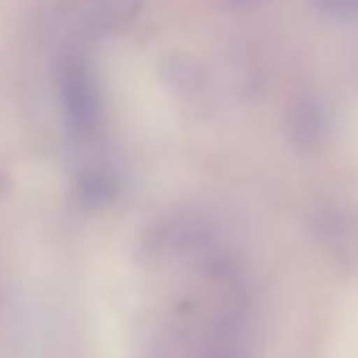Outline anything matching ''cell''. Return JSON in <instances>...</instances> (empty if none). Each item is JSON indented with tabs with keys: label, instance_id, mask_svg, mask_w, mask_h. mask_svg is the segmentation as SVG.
<instances>
[{
	"label": "cell",
	"instance_id": "2",
	"mask_svg": "<svg viewBox=\"0 0 358 358\" xmlns=\"http://www.w3.org/2000/svg\"><path fill=\"white\" fill-rule=\"evenodd\" d=\"M314 5L329 15H354V13H358V0H314Z\"/></svg>",
	"mask_w": 358,
	"mask_h": 358
},
{
	"label": "cell",
	"instance_id": "3",
	"mask_svg": "<svg viewBox=\"0 0 358 358\" xmlns=\"http://www.w3.org/2000/svg\"><path fill=\"white\" fill-rule=\"evenodd\" d=\"M234 5H238V7H245V5H253V3H259V0H232Z\"/></svg>",
	"mask_w": 358,
	"mask_h": 358
},
{
	"label": "cell",
	"instance_id": "1",
	"mask_svg": "<svg viewBox=\"0 0 358 358\" xmlns=\"http://www.w3.org/2000/svg\"><path fill=\"white\" fill-rule=\"evenodd\" d=\"M59 101L66 129L78 145H93L103 131V97L89 59L76 53L64 55L57 72Z\"/></svg>",
	"mask_w": 358,
	"mask_h": 358
}]
</instances>
